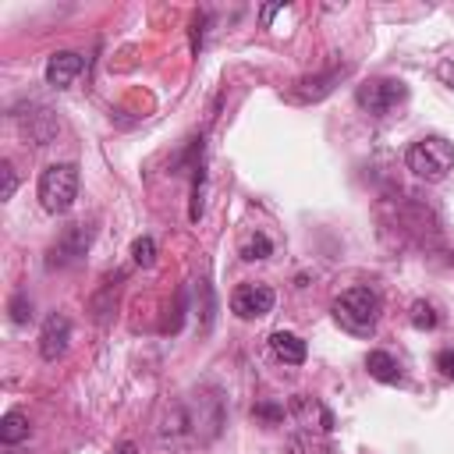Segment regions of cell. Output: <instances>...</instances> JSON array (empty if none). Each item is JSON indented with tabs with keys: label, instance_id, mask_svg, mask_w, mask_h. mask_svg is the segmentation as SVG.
<instances>
[{
	"label": "cell",
	"instance_id": "cell-1",
	"mask_svg": "<svg viewBox=\"0 0 454 454\" xmlns=\"http://www.w3.org/2000/svg\"><path fill=\"white\" fill-rule=\"evenodd\" d=\"M330 312L340 330H348L355 337H369L380 323V294L372 287H348L333 298Z\"/></svg>",
	"mask_w": 454,
	"mask_h": 454
},
{
	"label": "cell",
	"instance_id": "cell-2",
	"mask_svg": "<svg viewBox=\"0 0 454 454\" xmlns=\"http://www.w3.org/2000/svg\"><path fill=\"white\" fill-rule=\"evenodd\" d=\"M404 163L422 181H443L454 167V142H447L443 135H422L419 142H411Z\"/></svg>",
	"mask_w": 454,
	"mask_h": 454
},
{
	"label": "cell",
	"instance_id": "cell-3",
	"mask_svg": "<svg viewBox=\"0 0 454 454\" xmlns=\"http://www.w3.org/2000/svg\"><path fill=\"white\" fill-rule=\"evenodd\" d=\"M78 199V167L74 163H50L39 174V202L46 213L60 216Z\"/></svg>",
	"mask_w": 454,
	"mask_h": 454
},
{
	"label": "cell",
	"instance_id": "cell-4",
	"mask_svg": "<svg viewBox=\"0 0 454 454\" xmlns=\"http://www.w3.org/2000/svg\"><path fill=\"white\" fill-rule=\"evenodd\" d=\"M355 99L365 114L372 117H387L394 106H401L408 99V85L401 78H369L355 89Z\"/></svg>",
	"mask_w": 454,
	"mask_h": 454
},
{
	"label": "cell",
	"instance_id": "cell-5",
	"mask_svg": "<svg viewBox=\"0 0 454 454\" xmlns=\"http://www.w3.org/2000/svg\"><path fill=\"white\" fill-rule=\"evenodd\" d=\"M92 245V227L89 223H67L57 241L50 245V255H46V266H71L78 262Z\"/></svg>",
	"mask_w": 454,
	"mask_h": 454
},
{
	"label": "cell",
	"instance_id": "cell-6",
	"mask_svg": "<svg viewBox=\"0 0 454 454\" xmlns=\"http://www.w3.org/2000/svg\"><path fill=\"white\" fill-rule=\"evenodd\" d=\"M184 415H188V429L199 436V440H213L223 426V408H220V397L209 390L195 394L192 404H184Z\"/></svg>",
	"mask_w": 454,
	"mask_h": 454
},
{
	"label": "cell",
	"instance_id": "cell-7",
	"mask_svg": "<svg viewBox=\"0 0 454 454\" xmlns=\"http://www.w3.org/2000/svg\"><path fill=\"white\" fill-rule=\"evenodd\" d=\"M277 294L270 284H238L231 294V312L238 319H262L266 312H273Z\"/></svg>",
	"mask_w": 454,
	"mask_h": 454
},
{
	"label": "cell",
	"instance_id": "cell-8",
	"mask_svg": "<svg viewBox=\"0 0 454 454\" xmlns=\"http://www.w3.org/2000/svg\"><path fill=\"white\" fill-rule=\"evenodd\" d=\"M71 344V319L64 312H50L43 319V330H39V355L46 362H57Z\"/></svg>",
	"mask_w": 454,
	"mask_h": 454
},
{
	"label": "cell",
	"instance_id": "cell-9",
	"mask_svg": "<svg viewBox=\"0 0 454 454\" xmlns=\"http://www.w3.org/2000/svg\"><path fill=\"white\" fill-rule=\"evenodd\" d=\"M82 67H85V60H82L78 53L60 50V53H53V57L46 60V85H53V89H67V85L82 74Z\"/></svg>",
	"mask_w": 454,
	"mask_h": 454
},
{
	"label": "cell",
	"instance_id": "cell-10",
	"mask_svg": "<svg viewBox=\"0 0 454 454\" xmlns=\"http://www.w3.org/2000/svg\"><path fill=\"white\" fill-rule=\"evenodd\" d=\"M291 415H294L305 429H323V433H326V429L333 426V415H330L316 397H305V394H298V397L291 401Z\"/></svg>",
	"mask_w": 454,
	"mask_h": 454
},
{
	"label": "cell",
	"instance_id": "cell-11",
	"mask_svg": "<svg viewBox=\"0 0 454 454\" xmlns=\"http://www.w3.org/2000/svg\"><path fill=\"white\" fill-rule=\"evenodd\" d=\"M270 348H273V355H277L280 362H287V365H301L305 355H309L305 340H301L298 333H291V330H273V333H270Z\"/></svg>",
	"mask_w": 454,
	"mask_h": 454
},
{
	"label": "cell",
	"instance_id": "cell-12",
	"mask_svg": "<svg viewBox=\"0 0 454 454\" xmlns=\"http://www.w3.org/2000/svg\"><path fill=\"white\" fill-rule=\"evenodd\" d=\"M365 369H369V376L380 380V383H401V365H397L394 355H387V351H369V355H365Z\"/></svg>",
	"mask_w": 454,
	"mask_h": 454
},
{
	"label": "cell",
	"instance_id": "cell-13",
	"mask_svg": "<svg viewBox=\"0 0 454 454\" xmlns=\"http://www.w3.org/2000/svg\"><path fill=\"white\" fill-rule=\"evenodd\" d=\"M340 74H344V67H333V71L316 74V78H301L298 82V99H319V96H326Z\"/></svg>",
	"mask_w": 454,
	"mask_h": 454
},
{
	"label": "cell",
	"instance_id": "cell-14",
	"mask_svg": "<svg viewBox=\"0 0 454 454\" xmlns=\"http://www.w3.org/2000/svg\"><path fill=\"white\" fill-rule=\"evenodd\" d=\"M0 440L7 447H18L21 440H28V419H25V411H7L0 419Z\"/></svg>",
	"mask_w": 454,
	"mask_h": 454
},
{
	"label": "cell",
	"instance_id": "cell-15",
	"mask_svg": "<svg viewBox=\"0 0 454 454\" xmlns=\"http://www.w3.org/2000/svg\"><path fill=\"white\" fill-rule=\"evenodd\" d=\"M273 252V241L262 234V231H255V234H248L245 241H241V259L245 262H255V259H266Z\"/></svg>",
	"mask_w": 454,
	"mask_h": 454
},
{
	"label": "cell",
	"instance_id": "cell-16",
	"mask_svg": "<svg viewBox=\"0 0 454 454\" xmlns=\"http://www.w3.org/2000/svg\"><path fill=\"white\" fill-rule=\"evenodd\" d=\"M131 259H135V266H153L156 262V241L149 238V234H142V238H135V245H131Z\"/></svg>",
	"mask_w": 454,
	"mask_h": 454
},
{
	"label": "cell",
	"instance_id": "cell-17",
	"mask_svg": "<svg viewBox=\"0 0 454 454\" xmlns=\"http://www.w3.org/2000/svg\"><path fill=\"white\" fill-rule=\"evenodd\" d=\"M7 309H11V319H14L18 326H25V323L32 319V301H28V294H25V291H14Z\"/></svg>",
	"mask_w": 454,
	"mask_h": 454
},
{
	"label": "cell",
	"instance_id": "cell-18",
	"mask_svg": "<svg viewBox=\"0 0 454 454\" xmlns=\"http://www.w3.org/2000/svg\"><path fill=\"white\" fill-rule=\"evenodd\" d=\"M440 323V316L433 312V305H426V301H415L411 305V326L415 330H433Z\"/></svg>",
	"mask_w": 454,
	"mask_h": 454
},
{
	"label": "cell",
	"instance_id": "cell-19",
	"mask_svg": "<svg viewBox=\"0 0 454 454\" xmlns=\"http://www.w3.org/2000/svg\"><path fill=\"white\" fill-rule=\"evenodd\" d=\"M252 415H255V419H262V422H270V426H277V422L284 419V404H273V401H259V404L252 408Z\"/></svg>",
	"mask_w": 454,
	"mask_h": 454
},
{
	"label": "cell",
	"instance_id": "cell-20",
	"mask_svg": "<svg viewBox=\"0 0 454 454\" xmlns=\"http://www.w3.org/2000/svg\"><path fill=\"white\" fill-rule=\"evenodd\" d=\"M0 177H4V188H0V199L7 202V199L14 195V188H18V174H14V167H11L7 160L0 163Z\"/></svg>",
	"mask_w": 454,
	"mask_h": 454
},
{
	"label": "cell",
	"instance_id": "cell-21",
	"mask_svg": "<svg viewBox=\"0 0 454 454\" xmlns=\"http://www.w3.org/2000/svg\"><path fill=\"white\" fill-rule=\"evenodd\" d=\"M436 369H440L447 380H454V348H440V351H436Z\"/></svg>",
	"mask_w": 454,
	"mask_h": 454
},
{
	"label": "cell",
	"instance_id": "cell-22",
	"mask_svg": "<svg viewBox=\"0 0 454 454\" xmlns=\"http://www.w3.org/2000/svg\"><path fill=\"white\" fill-rule=\"evenodd\" d=\"M280 11H284V4H270V7H262V11H259L262 25H270V21H273V14H280Z\"/></svg>",
	"mask_w": 454,
	"mask_h": 454
},
{
	"label": "cell",
	"instance_id": "cell-23",
	"mask_svg": "<svg viewBox=\"0 0 454 454\" xmlns=\"http://www.w3.org/2000/svg\"><path fill=\"white\" fill-rule=\"evenodd\" d=\"M114 454H138V447H135L131 440H124V443H117V447H114Z\"/></svg>",
	"mask_w": 454,
	"mask_h": 454
}]
</instances>
